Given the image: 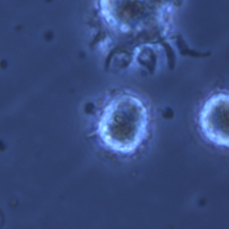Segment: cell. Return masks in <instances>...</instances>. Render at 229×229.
I'll return each mask as SVG.
<instances>
[{"mask_svg":"<svg viewBox=\"0 0 229 229\" xmlns=\"http://www.w3.org/2000/svg\"><path fill=\"white\" fill-rule=\"evenodd\" d=\"M8 66V63L5 59H2L1 62H0V67L3 70H5Z\"/></svg>","mask_w":229,"mask_h":229,"instance_id":"obj_1","label":"cell"}]
</instances>
